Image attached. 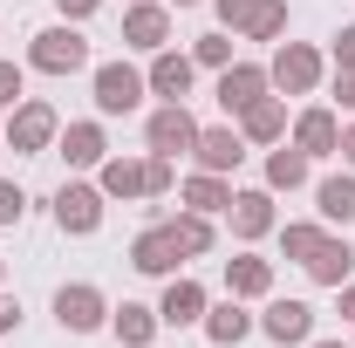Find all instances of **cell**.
Masks as SVG:
<instances>
[{"label":"cell","instance_id":"60d3db41","mask_svg":"<svg viewBox=\"0 0 355 348\" xmlns=\"http://www.w3.org/2000/svg\"><path fill=\"white\" fill-rule=\"evenodd\" d=\"M308 348H349V342H308Z\"/></svg>","mask_w":355,"mask_h":348},{"label":"cell","instance_id":"d6a6232c","mask_svg":"<svg viewBox=\"0 0 355 348\" xmlns=\"http://www.w3.org/2000/svg\"><path fill=\"white\" fill-rule=\"evenodd\" d=\"M21 89H28V69L0 55V110H14V103H21Z\"/></svg>","mask_w":355,"mask_h":348},{"label":"cell","instance_id":"ac0fdd59","mask_svg":"<svg viewBox=\"0 0 355 348\" xmlns=\"http://www.w3.org/2000/svg\"><path fill=\"white\" fill-rule=\"evenodd\" d=\"M198 328H205V342H212V348H239L260 321L246 314V301H232V294H225L219 307H205V321H198Z\"/></svg>","mask_w":355,"mask_h":348},{"label":"cell","instance_id":"3957f363","mask_svg":"<svg viewBox=\"0 0 355 348\" xmlns=\"http://www.w3.org/2000/svg\"><path fill=\"white\" fill-rule=\"evenodd\" d=\"M28 69H42V76H76L89 69V42L76 21H62V28H42L35 42H28Z\"/></svg>","mask_w":355,"mask_h":348},{"label":"cell","instance_id":"7402d4cb","mask_svg":"<svg viewBox=\"0 0 355 348\" xmlns=\"http://www.w3.org/2000/svg\"><path fill=\"white\" fill-rule=\"evenodd\" d=\"M110 328H116V342L123 348H150L157 342V307H144V301H123V307H110Z\"/></svg>","mask_w":355,"mask_h":348},{"label":"cell","instance_id":"1f68e13d","mask_svg":"<svg viewBox=\"0 0 355 348\" xmlns=\"http://www.w3.org/2000/svg\"><path fill=\"white\" fill-rule=\"evenodd\" d=\"M21 218H28V191L14 177H0V225H21Z\"/></svg>","mask_w":355,"mask_h":348},{"label":"cell","instance_id":"836d02e7","mask_svg":"<svg viewBox=\"0 0 355 348\" xmlns=\"http://www.w3.org/2000/svg\"><path fill=\"white\" fill-rule=\"evenodd\" d=\"M212 7H219V21L232 28V35H239V28H246V14H253V0H212Z\"/></svg>","mask_w":355,"mask_h":348},{"label":"cell","instance_id":"6da1fadb","mask_svg":"<svg viewBox=\"0 0 355 348\" xmlns=\"http://www.w3.org/2000/svg\"><path fill=\"white\" fill-rule=\"evenodd\" d=\"M55 137H62L55 103H42V96H21V103L7 110V130H0V143H7L14 157H42V150H55Z\"/></svg>","mask_w":355,"mask_h":348},{"label":"cell","instance_id":"7bdbcfd3","mask_svg":"<svg viewBox=\"0 0 355 348\" xmlns=\"http://www.w3.org/2000/svg\"><path fill=\"white\" fill-rule=\"evenodd\" d=\"M0 273H7V266H0Z\"/></svg>","mask_w":355,"mask_h":348},{"label":"cell","instance_id":"74e56055","mask_svg":"<svg viewBox=\"0 0 355 348\" xmlns=\"http://www.w3.org/2000/svg\"><path fill=\"white\" fill-rule=\"evenodd\" d=\"M55 7H62V21H89V14H96L103 0H55Z\"/></svg>","mask_w":355,"mask_h":348},{"label":"cell","instance_id":"e0dca14e","mask_svg":"<svg viewBox=\"0 0 355 348\" xmlns=\"http://www.w3.org/2000/svg\"><path fill=\"white\" fill-rule=\"evenodd\" d=\"M225 294H232V301H266V294H273V260L232 253V260H225Z\"/></svg>","mask_w":355,"mask_h":348},{"label":"cell","instance_id":"5bb4252c","mask_svg":"<svg viewBox=\"0 0 355 348\" xmlns=\"http://www.w3.org/2000/svg\"><path fill=\"white\" fill-rule=\"evenodd\" d=\"M266 89H273V76H266L260 62H232V69H219V110L225 116H239V110H253Z\"/></svg>","mask_w":355,"mask_h":348},{"label":"cell","instance_id":"7c38bea8","mask_svg":"<svg viewBox=\"0 0 355 348\" xmlns=\"http://www.w3.org/2000/svg\"><path fill=\"white\" fill-rule=\"evenodd\" d=\"M130 266H137V273H150V280H171L178 266H184V253H178V239H171V225H164V218L137 232V246H130Z\"/></svg>","mask_w":355,"mask_h":348},{"label":"cell","instance_id":"ba28073f","mask_svg":"<svg viewBox=\"0 0 355 348\" xmlns=\"http://www.w3.org/2000/svg\"><path fill=\"white\" fill-rule=\"evenodd\" d=\"M123 48H137V55L171 48V7L164 0H130L123 7Z\"/></svg>","mask_w":355,"mask_h":348},{"label":"cell","instance_id":"d590c367","mask_svg":"<svg viewBox=\"0 0 355 348\" xmlns=\"http://www.w3.org/2000/svg\"><path fill=\"white\" fill-rule=\"evenodd\" d=\"M335 103L355 110V69H335Z\"/></svg>","mask_w":355,"mask_h":348},{"label":"cell","instance_id":"83f0119b","mask_svg":"<svg viewBox=\"0 0 355 348\" xmlns=\"http://www.w3.org/2000/svg\"><path fill=\"white\" fill-rule=\"evenodd\" d=\"M321 239H328V225H321V218H287V225H280V253H287V260H301V266L321 253Z\"/></svg>","mask_w":355,"mask_h":348},{"label":"cell","instance_id":"e575fe53","mask_svg":"<svg viewBox=\"0 0 355 348\" xmlns=\"http://www.w3.org/2000/svg\"><path fill=\"white\" fill-rule=\"evenodd\" d=\"M335 69H355V21L335 35Z\"/></svg>","mask_w":355,"mask_h":348},{"label":"cell","instance_id":"5b68a950","mask_svg":"<svg viewBox=\"0 0 355 348\" xmlns=\"http://www.w3.org/2000/svg\"><path fill=\"white\" fill-rule=\"evenodd\" d=\"M198 143V116L184 110V103H157L150 116H144V150H157V157H184Z\"/></svg>","mask_w":355,"mask_h":348},{"label":"cell","instance_id":"8d00e7d4","mask_svg":"<svg viewBox=\"0 0 355 348\" xmlns=\"http://www.w3.org/2000/svg\"><path fill=\"white\" fill-rule=\"evenodd\" d=\"M14 328H21V301H14V294H0V335H14Z\"/></svg>","mask_w":355,"mask_h":348},{"label":"cell","instance_id":"f546056e","mask_svg":"<svg viewBox=\"0 0 355 348\" xmlns=\"http://www.w3.org/2000/svg\"><path fill=\"white\" fill-rule=\"evenodd\" d=\"M171 191H178L171 157H157V150H150V157H144V198H171Z\"/></svg>","mask_w":355,"mask_h":348},{"label":"cell","instance_id":"ee69618b","mask_svg":"<svg viewBox=\"0 0 355 348\" xmlns=\"http://www.w3.org/2000/svg\"><path fill=\"white\" fill-rule=\"evenodd\" d=\"M0 150H7V143H0Z\"/></svg>","mask_w":355,"mask_h":348},{"label":"cell","instance_id":"d4e9b609","mask_svg":"<svg viewBox=\"0 0 355 348\" xmlns=\"http://www.w3.org/2000/svg\"><path fill=\"white\" fill-rule=\"evenodd\" d=\"M96 184H103V198H144V157H103L96 164Z\"/></svg>","mask_w":355,"mask_h":348},{"label":"cell","instance_id":"4316f807","mask_svg":"<svg viewBox=\"0 0 355 348\" xmlns=\"http://www.w3.org/2000/svg\"><path fill=\"white\" fill-rule=\"evenodd\" d=\"M164 225H171V239H178L184 260H205V253L219 246V232H212V218H205V212H178V218H164Z\"/></svg>","mask_w":355,"mask_h":348},{"label":"cell","instance_id":"52a82bcc","mask_svg":"<svg viewBox=\"0 0 355 348\" xmlns=\"http://www.w3.org/2000/svg\"><path fill=\"white\" fill-rule=\"evenodd\" d=\"M260 335H266V342H280V348H308L314 342V307L308 301H287V294H266Z\"/></svg>","mask_w":355,"mask_h":348},{"label":"cell","instance_id":"30bf717a","mask_svg":"<svg viewBox=\"0 0 355 348\" xmlns=\"http://www.w3.org/2000/svg\"><path fill=\"white\" fill-rule=\"evenodd\" d=\"M191 157H198V171H239L246 164V137L239 123H198V143H191Z\"/></svg>","mask_w":355,"mask_h":348},{"label":"cell","instance_id":"b9f144b4","mask_svg":"<svg viewBox=\"0 0 355 348\" xmlns=\"http://www.w3.org/2000/svg\"><path fill=\"white\" fill-rule=\"evenodd\" d=\"M164 7H198V0H164Z\"/></svg>","mask_w":355,"mask_h":348},{"label":"cell","instance_id":"8fae6325","mask_svg":"<svg viewBox=\"0 0 355 348\" xmlns=\"http://www.w3.org/2000/svg\"><path fill=\"white\" fill-rule=\"evenodd\" d=\"M225 218H232V239H239V246H253V239H266V232L280 225V218H273V191H266V184H253V191H232Z\"/></svg>","mask_w":355,"mask_h":348},{"label":"cell","instance_id":"f1b7e54d","mask_svg":"<svg viewBox=\"0 0 355 348\" xmlns=\"http://www.w3.org/2000/svg\"><path fill=\"white\" fill-rule=\"evenodd\" d=\"M239 35H246V42H280V35H287V0H253V14H246Z\"/></svg>","mask_w":355,"mask_h":348},{"label":"cell","instance_id":"f35d334b","mask_svg":"<svg viewBox=\"0 0 355 348\" xmlns=\"http://www.w3.org/2000/svg\"><path fill=\"white\" fill-rule=\"evenodd\" d=\"M335 157H342V164L355 171V123H342V143H335Z\"/></svg>","mask_w":355,"mask_h":348},{"label":"cell","instance_id":"cb8c5ba5","mask_svg":"<svg viewBox=\"0 0 355 348\" xmlns=\"http://www.w3.org/2000/svg\"><path fill=\"white\" fill-rule=\"evenodd\" d=\"M178 198H184V212H225V205H232V184H225L219 171H191L184 177V184H178Z\"/></svg>","mask_w":355,"mask_h":348},{"label":"cell","instance_id":"7a4b0ae2","mask_svg":"<svg viewBox=\"0 0 355 348\" xmlns=\"http://www.w3.org/2000/svg\"><path fill=\"white\" fill-rule=\"evenodd\" d=\"M266 76L280 96H314L321 76H328V62H321V48L314 42H273V62H266Z\"/></svg>","mask_w":355,"mask_h":348},{"label":"cell","instance_id":"484cf974","mask_svg":"<svg viewBox=\"0 0 355 348\" xmlns=\"http://www.w3.org/2000/svg\"><path fill=\"white\" fill-rule=\"evenodd\" d=\"M349 273H355V246L328 232V239H321V253L308 260V280H314V287H342Z\"/></svg>","mask_w":355,"mask_h":348},{"label":"cell","instance_id":"44dd1931","mask_svg":"<svg viewBox=\"0 0 355 348\" xmlns=\"http://www.w3.org/2000/svg\"><path fill=\"white\" fill-rule=\"evenodd\" d=\"M314 212L321 225H355V171H335L314 184Z\"/></svg>","mask_w":355,"mask_h":348},{"label":"cell","instance_id":"ffe728a7","mask_svg":"<svg viewBox=\"0 0 355 348\" xmlns=\"http://www.w3.org/2000/svg\"><path fill=\"white\" fill-rule=\"evenodd\" d=\"M239 137H246V143H266V150H273V143L287 137V103H280V96H260L253 110H239Z\"/></svg>","mask_w":355,"mask_h":348},{"label":"cell","instance_id":"9c48e42d","mask_svg":"<svg viewBox=\"0 0 355 348\" xmlns=\"http://www.w3.org/2000/svg\"><path fill=\"white\" fill-rule=\"evenodd\" d=\"M103 205H110L103 184H62V191H55V225H62L69 239H89V232L103 225Z\"/></svg>","mask_w":355,"mask_h":348},{"label":"cell","instance_id":"277c9868","mask_svg":"<svg viewBox=\"0 0 355 348\" xmlns=\"http://www.w3.org/2000/svg\"><path fill=\"white\" fill-rule=\"evenodd\" d=\"M89 89H96V110H103V116H130L137 103L150 96L144 69H130V62H96V69H89Z\"/></svg>","mask_w":355,"mask_h":348},{"label":"cell","instance_id":"ab89813d","mask_svg":"<svg viewBox=\"0 0 355 348\" xmlns=\"http://www.w3.org/2000/svg\"><path fill=\"white\" fill-rule=\"evenodd\" d=\"M335 294H342V321H355V280H342Z\"/></svg>","mask_w":355,"mask_h":348},{"label":"cell","instance_id":"9a60e30c","mask_svg":"<svg viewBox=\"0 0 355 348\" xmlns=\"http://www.w3.org/2000/svg\"><path fill=\"white\" fill-rule=\"evenodd\" d=\"M191 76H198V62H191V55H178V48H157V55H150V69H144L150 96H164V103H184V96H191Z\"/></svg>","mask_w":355,"mask_h":348},{"label":"cell","instance_id":"8992f818","mask_svg":"<svg viewBox=\"0 0 355 348\" xmlns=\"http://www.w3.org/2000/svg\"><path fill=\"white\" fill-rule=\"evenodd\" d=\"M55 321H62V335H96V328H110V301H103V287H89V280L55 287Z\"/></svg>","mask_w":355,"mask_h":348},{"label":"cell","instance_id":"603a6c76","mask_svg":"<svg viewBox=\"0 0 355 348\" xmlns=\"http://www.w3.org/2000/svg\"><path fill=\"white\" fill-rule=\"evenodd\" d=\"M308 150H294V143H287V137H280V143H273V150H266V191H301V184H308Z\"/></svg>","mask_w":355,"mask_h":348},{"label":"cell","instance_id":"d6986e66","mask_svg":"<svg viewBox=\"0 0 355 348\" xmlns=\"http://www.w3.org/2000/svg\"><path fill=\"white\" fill-rule=\"evenodd\" d=\"M55 150L69 157V171H96L110 157V137H103V123H69V130L55 137Z\"/></svg>","mask_w":355,"mask_h":348},{"label":"cell","instance_id":"4fadbf2b","mask_svg":"<svg viewBox=\"0 0 355 348\" xmlns=\"http://www.w3.org/2000/svg\"><path fill=\"white\" fill-rule=\"evenodd\" d=\"M205 307H212L205 287H198L191 273H171V280H164V301H157V321H164V328H198Z\"/></svg>","mask_w":355,"mask_h":348},{"label":"cell","instance_id":"4dcf8cb0","mask_svg":"<svg viewBox=\"0 0 355 348\" xmlns=\"http://www.w3.org/2000/svg\"><path fill=\"white\" fill-rule=\"evenodd\" d=\"M191 62H198V69H232V42H225V35H198V42H191Z\"/></svg>","mask_w":355,"mask_h":348},{"label":"cell","instance_id":"2e32d148","mask_svg":"<svg viewBox=\"0 0 355 348\" xmlns=\"http://www.w3.org/2000/svg\"><path fill=\"white\" fill-rule=\"evenodd\" d=\"M335 143H342L335 110H328V103H308V110L294 116V150H308V157H335Z\"/></svg>","mask_w":355,"mask_h":348}]
</instances>
